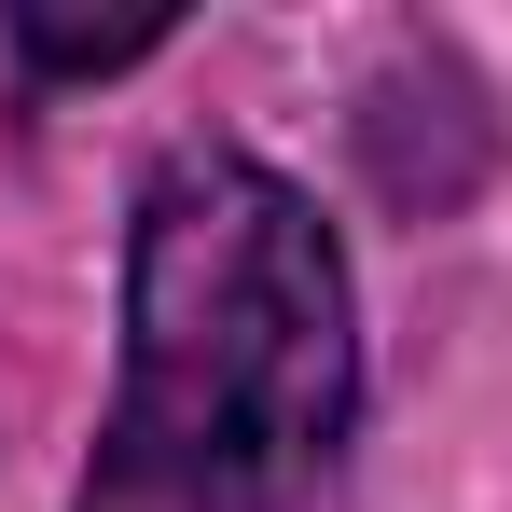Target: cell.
<instances>
[{
    "instance_id": "1",
    "label": "cell",
    "mask_w": 512,
    "mask_h": 512,
    "mask_svg": "<svg viewBox=\"0 0 512 512\" xmlns=\"http://www.w3.org/2000/svg\"><path fill=\"white\" fill-rule=\"evenodd\" d=\"M360 416L346 250L236 139H180L125 236V388L70 512H305Z\"/></svg>"
},
{
    "instance_id": "2",
    "label": "cell",
    "mask_w": 512,
    "mask_h": 512,
    "mask_svg": "<svg viewBox=\"0 0 512 512\" xmlns=\"http://www.w3.org/2000/svg\"><path fill=\"white\" fill-rule=\"evenodd\" d=\"M167 42V14H125V28H56V14H14V56L28 70H125V56H153Z\"/></svg>"
}]
</instances>
